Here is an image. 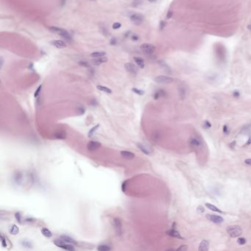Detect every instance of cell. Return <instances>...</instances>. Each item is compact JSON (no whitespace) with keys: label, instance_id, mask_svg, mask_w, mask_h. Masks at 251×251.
Returning a JSON list of instances; mask_svg holds the SVG:
<instances>
[{"label":"cell","instance_id":"1","mask_svg":"<svg viewBox=\"0 0 251 251\" xmlns=\"http://www.w3.org/2000/svg\"><path fill=\"white\" fill-rule=\"evenodd\" d=\"M49 29L50 30V31L60 35V36H61L63 38H64L66 41H72L71 35L68 33V32L67 30H64L63 28L58 27H49Z\"/></svg>","mask_w":251,"mask_h":251},{"label":"cell","instance_id":"2","mask_svg":"<svg viewBox=\"0 0 251 251\" xmlns=\"http://www.w3.org/2000/svg\"><path fill=\"white\" fill-rule=\"evenodd\" d=\"M227 233L231 238H236L242 234V230L239 225H230L227 228Z\"/></svg>","mask_w":251,"mask_h":251},{"label":"cell","instance_id":"3","mask_svg":"<svg viewBox=\"0 0 251 251\" xmlns=\"http://www.w3.org/2000/svg\"><path fill=\"white\" fill-rule=\"evenodd\" d=\"M54 244L60 247L61 249H63V250H74V245H71V244H68V243H66V242H65L64 241L61 240V239H57V240H55L54 241Z\"/></svg>","mask_w":251,"mask_h":251},{"label":"cell","instance_id":"4","mask_svg":"<svg viewBox=\"0 0 251 251\" xmlns=\"http://www.w3.org/2000/svg\"><path fill=\"white\" fill-rule=\"evenodd\" d=\"M130 19L135 25H140L144 21V16L141 13H133L130 16Z\"/></svg>","mask_w":251,"mask_h":251},{"label":"cell","instance_id":"5","mask_svg":"<svg viewBox=\"0 0 251 251\" xmlns=\"http://www.w3.org/2000/svg\"><path fill=\"white\" fill-rule=\"evenodd\" d=\"M173 80H173L172 77L165 76V75H159L155 78V81L157 83H160V84H169L172 83Z\"/></svg>","mask_w":251,"mask_h":251},{"label":"cell","instance_id":"6","mask_svg":"<svg viewBox=\"0 0 251 251\" xmlns=\"http://www.w3.org/2000/svg\"><path fill=\"white\" fill-rule=\"evenodd\" d=\"M141 49L146 55H152L155 51V47L150 44H144L141 46Z\"/></svg>","mask_w":251,"mask_h":251},{"label":"cell","instance_id":"7","mask_svg":"<svg viewBox=\"0 0 251 251\" xmlns=\"http://www.w3.org/2000/svg\"><path fill=\"white\" fill-rule=\"evenodd\" d=\"M113 225L114 227L115 231L118 236H121L122 234V225L120 220L118 218H115L113 221Z\"/></svg>","mask_w":251,"mask_h":251},{"label":"cell","instance_id":"8","mask_svg":"<svg viewBox=\"0 0 251 251\" xmlns=\"http://www.w3.org/2000/svg\"><path fill=\"white\" fill-rule=\"evenodd\" d=\"M206 218L208 220H209L211 222L216 223V224H220V223H222V222H224V219L222 217H220V216H217V215L207 214Z\"/></svg>","mask_w":251,"mask_h":251},{"label":"cell","instance_id":"9","mask_svg":"<svg viewBox=\"0 0 251 251\" xmlns=\"http://www.w3.org/2000/svg\"><path fill=\"white\" fill-rule=\"evenodd\" d=\"M100 146H101V144L99 142L91 141L88 143L87 149L91 152H94V151L97 150L99 148H100Z\"/></svg>","mask_w":251,"mask_h":251},{"label":"cell","instance_id":"10","mask_svg":"<svg viewBox=\"0 0 251 251\" xmlns=\"http://www.w3.org/2000/svg\"><path fill=\"white\" fill-rule=\"evenodd\" d=\"M125 68L126 70L128 72H130V73H132V74H136L138 72L137 67L132 63H126L125 64Z\"/></svg>","mask_w":251,"mask_h":251},{"label":"cell","instance_id":"11","mask_svg":"<svg viewBox=\"0 0 251 251\" xmlns=\"http://www.w3.org/2000/svg\"><path fill=\"white\" fill-rule=\"evenodd\" d=\"M167 234H168L169 236H172V237L177 238V239H184L183 236H181L180 233L178 231H177L175 229L169 230L167 231Z\"/></svg>","mask_w":251,"mask_h":251},{"label":"cell","instance_id":"12","mask_svg":"<svg viewBox=\"0 0 251 251\" xmlns=\"http://www.w3.org/2000/svg\"><path fill=\"white\" fill-rule=\"evenodd\" d=\"M189 145L194 148H198L200 147L201 145V141L196 138H191L188 141Z\"/></svg>","mask_w":251,"mask_h":251},{"label":"cell","instance_id":"13","mask_svg":"<svg viewBox=\"0 0 251 251\" xmlns=\"http://www.w3.org/2000/svg\"><path fill=\"white\" fill-rule=\"evenodd\" d=\"M120 154H121V155H122V158L127 159V160H131V159H133L135 158L134 153H133L131 152H129V151L122 150V151L120 152Z\"/></svg>","mask_w":251,"mask_h":251},{"label":"cell","instance_id":"14","mask_svg":"<svg viewBox=\"0 0 251 251\" xmlns=\"http://www.w3.org/2000/svg\"><path fill=\"white\" fill-rule=\"evenodd\" d=\"M51 44H52L54 47H55L56 48H58V49H63V48H65L66 47V43L63 41H61V40L52 41L51 42Z\"/></svg>","mask_w":251,"mask_h":251},{"label":"cell","instance_id":"15","mask_svg":"<svg viewBox=\"0 0 251 251\" xmlns=\"http://www.w3.org/2000/svg\"><path fill=\"white\" fill-rule=\"evenodd\" d=\"M60 239L64 241L65 242H66V243H68V244H71V245H77V241L72 239V237L70 236H65V235H63V236H60Z\"/></svg>","mask_w":251,"mask_h":251},{"label":"cell","instance_id":"16","mask_svg":"<svg viewBox=\"0 0 251 251\" xmlns=\"http://www.w3.org/2000/svg\"><path fill=\"white\" fill-rule=\"evenodd\" d=\"M209 249V242L207 240H203L200 242V247L198 248L199 251H207Z\"/></svg>","mask_w":251,"mask_h":251},{"label":"cell","instance_id":"17","mask_svg":"<svg viewBox=\"0 0 251 251\" xmlns=\"http://www.w3.org/2000/svg\"><path fill=\"white\" fill-rule=\"evenodd\" d=\"M55 138L57 139L63 140L66 138V133L63 131H60L55 133Z\"/></svg>","mask_w":251,"mask_h":251},{"label":"cell","instance_id":"18","mask_svg":"<svg viewBox=\"0 0 251 251\" xmlns=\"http://www.w3.org/2000/svg\"><path fill=\"white\" fill-rule=\"evenodd\" d=\"M136 146H137V147L143 153H144L145 155H150V151L149 150V149L146 147V146H145L144 144H142L141 143H138Z\"/></svg>","mask_w":251,"mask_h":251},{"label":"cell","instance_id":"19","mask_svg":"<svg viewBox=\"0 0 251 251\" xmlns=\"http://www.w3.org/2000/svg\"><path fill=\"white\" fill-rule=\"evenodd\" d=\"M107 60H108L107 58H104V57L97 58V59H94V60H93V63H94V65H96V66H99V65H100V64H102V63H104L107 62Z\"/></svg>","mask_w":251,"mask_h":251},{"label":"cell","instance_id":"20","mask_svg":"<svg viewBox=\"0 0 251 251\" xmlns=\"http://www.w3.org/2000/svg\"><path fill=\"white\" fill-rule=\"evenodd\" d=\"M166 96V91H163L162 89H160L157 91H155V93L154 94V99H158L161 97H165Z\"/></svg>","mask_w":251,"mask_h":251},{"label":"cell","instance_id":"21","mask_svg":"<svg viewBox=\"0 0 251 251\" xmlns=\"http://www.w3.org/2000/svg\"><path fill=\"white\" fill-rule=\"evenodd\" d=\"M134 60L136 63L137 64V66H138L139 67L141 68H144V66H145V63H144V60L141 58H139V57H135L134 58Z\"/></svg>","mask_w":251,"mask_h":251},{"label":"cell","instance_id":"22","mask_svg":"<svg viewBox=\"0 0 251 251\" xmlns=\"http://www.w3.org/2000/svg\"><path fill=\"white\" fill-rule=\"evenodd\" d=\"M205 206H206L209 210H211V211H213L217 212V213H222V211L220 209H218L217 207H216L215 205H212V204H211V203H205Z\"/></svg>","mask_w":251,"mask_h":251},{"label":"cell","instance_id":"23","mask_svg":"<svg viewBox=\"0 0 251 251\" xmlns=\"http://www.w3.org/2000/svg\"><path fill=\"white\" fill-rule=\"evenodd\" d=\"M41 233H42V234L47 238H50V237L52 236V232L48 228H43L41 229Z\"/></svg>","mask_w":251,"mask_h":251},{"label":"cell","instance_id":"24","mask_svg":"<svg viewBox=\"0 0 251 251\" xmlns=\"http://www.w3.org/2000/svg\"><path fill=\"white\" fill-rule=\"evenodd\" d=\"M97 89L101 91H103V92H105L107 94H111L112 93V91L111 89H110L109 88L106 87V86H104V85H97Z\"/></svg>","mask_w":251,"mask_h":251},{"label":"cell","instance_id":"25","mask_svg":"<svg viewBox=\"0 0 251 251\" xmlns=\"http://www.w3.org/2000/svg\"><path fill=\"white\" fill-rule=\"evenodd\" d=\"M19 232V229L16 225H13L10 229V233L12 235H17Z\"/></svg>","mask_w":251,"mask_h":251},{"label":"cell","instance_id":"26","mask_svg":"<svg viewBox=\"0 0 251 251\" xmlns=\"http://www.w3.org/2000/svg\"><path fill=\"white\" fill-rule=\"evenodd\" d=\"M110 250H111V247L107 245H100L97 247V250L99 251H108Z\"/></svg>","mask_w":251,"mask_h":251},{"label":"cell","instance_id":"27","mask_svg":"<svg viewBox=\"0 0 251 251\" xmlns=\"http://www.w3.org/2000/svg\"><path fill=\"white\" fill-rule=\"evenodd\" d=\"M105 52H94L91 53V56L92 58H101L103 57L104 55H105Z\"/></svg>","mask_w":251,"mask_h":251},{"label":"cell","instance_id":"28","mask_svg":"<svg viewBox=\"0 0 251 251\" xmlns=\"http://www.w3.org/2000/svg\"><path fill=\"white\" fill-rule=\"evenodd\" d=\"M179 95L182 99H183L186 97V89L184 87L181 86V87L179 88Z\"/></svg>","mask_w":251,"mask_h":251},{"label":"cell","instance_id":"29","mask_svg":"<svg viewBox=\"0 0 251 251\" xmlns=\"http://www.w3.org/2000/svg\"><path fill=\"white\" fill-rule=\"evenodd\" d=\"M99 125H95L94 127H92V128L90 130V131H89L88 136H89V138H91V136L94 135V133L97 131V130L99 128Z\"/></svg>","mask_w":251,"mask_h":251},{"label":"cell","instance_id":"30","mask_svg":"<svg viewBox=\"0 0 251 251\" xmlns=\"http://www.w3.org/2000/svg\"><path fill=\"white\" fill-rule=\"evenodd\" d=\"M143 2L144 0H134V1L133 2V6L135 7H137L138 6H140L143 4Z\"/></svg>","mask_w":251,"mask_h":251},{"label":"cell","instance_id":"31","mask_svg":"<svg viewBox=\"0 0 251 251\" xmlns=\"http://www.w3.org/2000/svg\"><path fill=\"white\" fill-rule=\"evenodd\" d=\"M203 127L205 129H209V128L211 127V124L208 120H205L204 122H203Z\"/></svg>","mask_w":251,"mask_h":251},{"label":"cell","instance_id":"32","mask_svg":"<svg viewBox=\"0 0 251 251\" xmlns=\"http://www.w3.org/2000/svg\"><path fill=\"white\" fill-rule=\"evenodd\" d=\"M160 65L161 66V67H163L164 69H165V71H166L167 72H170V68H169V67L167 66V64H166V63H164V62H163V61H161V62H160Z\"/></svg>","mask_w":251,"mask_h":251},{"label":"cell","instance_id":"33","mask_svg":"<svg viewBox=\"0 0 251 251\" xmlns=\"http://www.w3.org/2000/svg\"><path fill=\"white\" fill-rule=\"evenodd\" d=\"M132 91H133L134 93L137 94L138 95H140V96H141V95H143V94H144V91L143 90L138 89H137V88H133V89H132Z\"/></svg>","mask_w":251,"mask_h":251},{"label":"cell","instance_id":"34","mask_svg":"<svg viewBox=\"0 0 251 251\" xmlns=\"http://www.w3.org/2000/svg\"><path fill=\"white\" fill-rule=\"evenodd\" d=\"M41 89H42V85H40L38 86V89H36V92H35V94H34V97H36V98H37V97H38V95H39V94H40Z\"/></svg>","mask_w":251,"mask_h":251},{"label":"cell","instance_id":"35","mask_svg":"<svg viewBox=\"0 0 251 251\" xmlns=\"http://www.w3.org/2000/svg\"><path fill=\"white\" fill-rule=\"evenodd\" d=\"M237 242H238V243H239V245H245V244L246 243V239H245V238H242V237H240V238H239V239H238Z\"/></svg>","mask_w":251,"mask_h":251},{"label":"cell","instance_id":"36","mask_svg":"<svg viewBox=\"0 0 251 251\" xmlns=\"http://www.w3.org/2000/svg\"><path fill=\"white\" fill-rule=\"evenodd\" d=\"M121 27H122V24H121V23H119V22H115L113 24V26H112V27H113L114 30H118Z\"/></svg>","mask_w":251,"mask_h":251},{"label":"cell","instance_id":"37","mask_svg":"<svg viewBox=\"0 0 251 251\" xmlns=\"http://www.w3.org/2000/svg\"><path fill=\"white\" fill-rule=\"evenodd\" d=\"M1 241H2V244L3 245L4 247H7V242H6V238L3 236V234H1Z\"/></svg>","mask_w":251,"mask_h":251},{"label":"cell","instance_id":"38","mask_svg":"<svg viewBox=\"0 0 251 251\" xmlns=\"http://www.w3.org/2000/svg\"><path fill=\"white\" fill-rule=\"evenodd\" d=\"M166 24H167L166 21H161L160 24H159V29H160V30H163L164 29V27H166Z\"/></svg>","mask_w":251,"mask_h":251},{"label":"cell","instance_id":"39","mask_svg":"<svg viewBox=\"0 0 251 251\" xmlns=\"http://www.w3.org/2000/svg\"><path fill=\"white\" fill-rule=\"evenodd\" d=\"M101 31H102V32L103 33L104 36H108V35H109V32H108V29H107V28H105V27H101Z\"/></svg>","mask_w":251,"mask_h":251},{"label":"cell","instance_id":"40","mask_svg":"<svg viewBox=\"0 0 251 251\" xmlns=\"http://www.w3.org/2000/svg\"><path fill=\"white\" fill-rule=\"evenodd\" d=\"M177 250H182V251H186V250H188V246L186 245H181L180 247H179Z\"/></svg>","mask_w":251,"mask_h":251},{"label":"cell","instance_id":"41","mask_svg":"<svg viewBox=\"0 0 251 251\" xmlns=\"http://www.w3.org/2000/svg\"><path fill=\"white\" fill-rule=\"evenodd\" d=\"M110 44L112 45V46L116 45V44H117V40H116V38H114V37L110 39Z\"/></svg>","mask_w":251,"mask_h":251},{"label":"cell","instance_id":"42","mask_svg":"<svg viewBox=\"0 0 251 251\" xmlns=\"http://www.w3.org/2000/svg\"><path fill=\"white\" fill-rule=\"evenodd\" d=\"M15 217H16V220L18 221L19 223H21V215H20V214H19V213H16V214H15Z\"/></svg>","mask_w":251,"mask_h":251},{"label":"cell","instance_id":"43","mask_svg":"<svg viewBox=\"0 0 251 251\" xmlns=\"http://www.w3.org/2000/svg\"><path fill=\"white\" fill-rule=\"evenodd\" d=\"M14 179H15L16 182H18V181H19V182H20L21 180V175L20 174H16L15 175V178Z\"/></svg>","mask_w":251,"mask_h":251},{"label":"cell","instance_id":"44","mask_svg":"<svg viewBox=\"0 0 251 251\" xmlns=\"http://www.w3.org/2000/svg\"><path fill=\"white\" fill-rule=\"evenodd\" d=\"M223 133L225 134H228L229 133V129L227 125H224L223 126Z\"/></svg>","mask_w":251,"mask_h":251},{"label":"cell","instance_id":"45","mask_svg":"<svg viewBox=\"0 0 251 251\" xmlns=\"http://www.w3.org/2000/svg\"><path fill=\"white\" fill-rule=\"evenodd\" d=\"M197 212H199V213H203V212H204V208L202 206V205H199L198 207H197Z\"/></svg>","mask_w":251,"mask_h":251},{"label":"cell","instance_id":"46","mask_svg":"<svg viewBox=\"0 0 251 251\" xmlns=\"http://www.w3.org/2000/svg\"><path fill=\"white\" fill-rule=\"evenodd\" d=\"M233 96L234 97H236V98H239V96H240V93L238 91H235L233 92Z\"/></svg>","mask_w":251,"mask_h":251},{"label":"cell","instance_id":"47","mask_svg":"<svg viewBox=\"0 0 251 251\" xmlns=\"http://www.w3.org/2000/svg\"><path fill=\"white\" fill-rule=\"evenodd\" d=\"M172 16H173V12L171 11V10H169L167 12V19H171L172 17Z\"/></svg>","mask_w":251,"mask_h":251},{"label":"cell","instance_id":"48","mask_svg":"<svg viewBox=\"0 0 251 251\" xmlns=\"http://www.w3.org/2000/svg\"><path fill=\"white\" fill-rule=\"evenodd\" d=\"M131 39L134 41H137L139 39V37H138L137 35H133V36H131Z\"/></svg>","mask_w":251,"mask_h":251},{"label":"cell","instance_id":"49","mask_svg":"<svg viewBox=\"0 0 251 251\" xmlns=\"http://www.w3.org/2000/svg\"><path fill=\"white\" fill-rule=\"evenodd\" d=\"M80 65L82 66H84V67H87V68L89 67V65L86 62H85V61H80Z\"/></svg>","mask_w":251,"mask_h":251},{"label":"cell","instance_id":"50","mask_svg":"<svg viewBox=\"0 0 251 251\" xmlns=\"http://www.w3.org/2000/svg\"><path fill=\"white\" fill-rule=\"evenodd\" d=\"M127 181H125V182H124V183H122V192H125V191H126L125 188H126V183H127Z\"/></svg>","mask_w":251,"mask_h":251},{"label":"cell","instance_id":"51","mask_svg":"<svg viewBox=\"0 0 251 251\" xmlns=\"http://www.w3.org/2000/svg\"><path fill=\"white\" fill-rule=\"evenodd\" d=\"M245 163L247 164V165H249V166H251V158H248V159H246L245 161Z\"/></svg>","mask_w":251,"mask_h":251},{"label":"cell","instance_id":"52","mask_svg":"<svg viewBox=\"0 0 251 251\" xmlns=\"http://www.w3.org/2000/svg\"><path fill=\"white\" fill-rule=\"evenodd\" d=\"M22 244H23V246H27V247H30V246H29V245H30V242H28V241H22Z\"/></svg>","mask_w":251,"mask_h":251},{"label":"cell","instance_id":"53","mask_svg":"<svg viewBox=\"0 0 251 251\" xmlns=\"http://www.w3.org/2000/svg\"><path fill=\"white\" fill-rule=\"evenodd\" d=\"M80 110V114H83L85 113V110H84V108H78V110Z\"/></svg>","mask_w":251,"mask_h":251},{"label":"cell","instance_id":"54","mask_svg":"<svg viewBox=\"0 0 251 251\" xmlns=\"http://www.w3.org/2000/svg\"><path fill=\"white\" fill-rule=\"evenodd\" d=\"M250 144H251V137L249 138V139H248L247 142L246 143V146H248V145H250Z\"/></svg>","mask_w":251,"mask_h":251},{"label":"cell","instance_id":"55","mask_svg":"<svg viewBox=\"0 0 251 251\" xmlns=\"http://www.w3.org/2000/svg\"><path fill=\"white\" fill-rule=\"evenodd\" d=\"M235 144H236V141H233V142H232V143L230 144V147H231V148H234V146H235Z\"/></svg>","mask_w":251,"mask_h":251},{"label":"cell","instance_id":"56","mask_svg":"<svg viewBox=\"0 0 251 251\" xmlns=\"http://www.w3.org/2000/svg\"><path fill=\"white\" fill-rule=\"evenodd\" d=\"M0 59H1V60H1V68H2V66H3V63H4V59H3V57H1V58H0Z\"/></svg>","mask_w":251,"mask_h":251},{"label":"cell","instance_id":"57","mask_svg":"<svg viewBox=\"0 0 251 251\" xmlns=\"http://www.w3.org/2000/svg\"><path fill=\"white\" fill-rule=\"evenodd\" d=\"M247 29L251 32V24H248V26H247Z\"/></svg>","mask_w":251,"mask_h":251},{"label":"cell","instance_id":"58","mask_svg":"<svg viewBox=\"0 0 251 251\" xmlns=\"http://www.w3.org/2000/svg\"><path fill=\"white\" fill-rule=\"evenodd\" d=\"M148 1H149L150 2H156L157 0H148Z\"/></svg>","mask_w":251,"mask_h":251},{"label":"cell","instance_id":"59","mask_svg":"<svg viewBox=\"0 0 251 251\" xmlns=\"http://www.w3.org/2000/svg\"><path fill=\"white\" fill-rule=\"evenodd\" d=\"M91 1H96V0H91Z\"/></svg>","mask_w":251,"mask_h":251}]
</instances>
